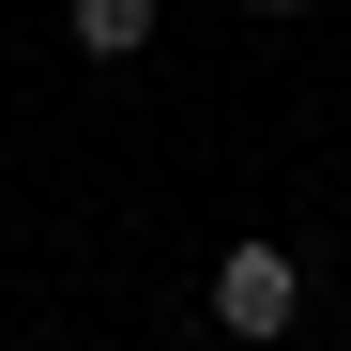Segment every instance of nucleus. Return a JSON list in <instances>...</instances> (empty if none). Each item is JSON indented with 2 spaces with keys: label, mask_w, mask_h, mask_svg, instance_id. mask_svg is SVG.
I'll use <instances>...</instances> for the list:
<instances>
[{
  "label": "nucleus",
  "mask_w": 351,
  "mask_h": 351,
  "mask_svg": "<svg viewBox=\"0 0 351 351\" xmlns=\"http://www.w3.org/2000/svg\"><path fill=\"white\" fill-rule=\"evenodd\" d=\"M290 306H306L290 245H229V260H214V321H229V336H290Z\"/></svg>",
  "instance_id": "1"
},
{
  "label": "nucleus",
  "mask_w": 351,
  "mask_h": 351,
  "mask_svg": "<svg viewBox=\"0 0 351 351\" xmlns=\"http://www.w3.org/2000/svg\"><path fill=\"white\" fill-rule=\"evenodd\" d=\"M77 62H138V46H153V0H77Z\"/></svg>",
  "instance_id": "2"
},
{
  "label": "nucleus",
  "mask_w": 351,
  "mask_h": 351,
  "mask_svg": "<svg viewBox=\"0 0 351 351\" xmlns=\"http://www.w3.org/2000/svg\"><path fill=\"white\" fill-rule=\"evenodd\" d=\"M245 16H306V0H245Z\"/></svg>",
  "instance_id": "3"
}]
</instances>
